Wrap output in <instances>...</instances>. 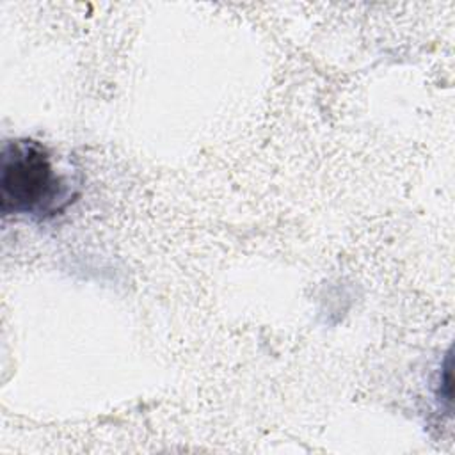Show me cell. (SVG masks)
Listing matches in <instances>:
<instances>
[{
    "label": "cell",
    "mask_w": 455,
    "mask_h": 455,
    "mask_svg": "<svg viewBox=\"0 0 455 455\" xmlns=\"http://www.w3.org/2000/svg\"><path fill=\"white\" fill-rule=\"evenodd\" d=\"M78 196V185L53 164L52 151L34 139L5 140L0 164L4 217L50 220Z\"/></svg>",
    "instance_id": "6da1fadb"
}]
</instances>
